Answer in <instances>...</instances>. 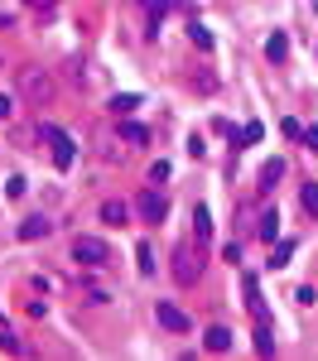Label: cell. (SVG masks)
<instances>
[{"instance_id":"cell-1","label":"cell","mask_w":318,"mask_h":361,"mask_svg":"<svg viewBox=\"0 0 318 361\" xmlns=\"http://www.w3.org/2000/svg\"><path fill=\"white\" fill-rule=\"evenodd\" d=\"M15 82H20V102H25V106H54L58 82H54L49 68H20Z\"/></svg>"},{"instance_id":"cell-2","label":"cell","mask_w":318,"mask_h":361,"mask_svg":"<svg viewBox=\"0 0 318 361\" xmlns=\"http://www.w3.org/2000/svg\"><path fill=\"white\" fill-rule=\"evenodd\" d=\"M202 260H207V255H202V241L198 246H193V241H178V246H173V279H178L183 289H193L202 279Z\"/></svg>"},{"instance_id":"cell-3","label":"cell","mask_w":318,"mask_h":361,"mask_svg":"<svg viewBox=\"0 0 318 361\" xmlns=\"http://www.w3.org/2000/svg\"><path fill=\"white\" fill-rule=\"evenodd\" d=\"M73 260L82 270H106L111 265V246L102 236H73Z\"/></svg>"},{"instance_id":"cell-4","label":"cell","mask_w":318,"mask_h":361,"mask_svg":"<svg viewBox=\"0 0 318 361\" xmlns=\"http://www.w3.org/2000/svg\"><path fill=\"white\" fill-rule=\"evenodd\" d=\"M39 135L54 145V164H58V169H73L78 149H73V135H68V130H58L54 121H39Z\"/></svg>"},{"instance_id":"cell-5","label":"cell","mask_w":318,"mask_h":361,"mask_svg":"<svg viewBox=\"0 0 318 361\" xmlns=\"http://www.w3.org/2000/svg\"><path fill=\"white\" fill-rule=\"evenodd\" d=\"M135 212H140L145 222H154V226H159L164 217H169V202H164V197L154 193V188H145V193L135 197Z\"/></svg>"},{"instance_id":"cell-6","label":"cell","mask_w":318,"mask_h":361,"mask_svg":"<svg viewBox=\"0 0 318 361\" xmlns=\"http://www.w3.org/2000/svg\"><path fill=\"white\" fill-rule=\"evenodd\" d=\"M154 318H159L169 333H188V328H193V323H188V313H183V308H173V304H154Z\"/></svg>"},{"instance_id":"cell-7","label":"cell","mask_w":318,"mask_h":361,"mask_svg":"<svg viewBox=\"0 0 318 361\" xmlns=\"http://www.w3.org/2000/svg\"><path fill=\"white\" fill-rule=\"evenodd\" d=\"M241 289H246V308H251V318L265 323V299H260V279L256 275H241Z\"/></svg>"},{"instance_id":"cell-8","label":"cell","mask_w":318,"mask_h":361,"mask_svg":"<svg viewBox=\"0 0 318 361\" xmlns=\"http://www.w3.org/2000/svg\"><path fill=\"white\" fill-rule=\"evenodd\" d=\"M49 231H54V222H49V217H25V222L15 226V236H20V241H44Z\"/></svg>"},{"instance_id":"cell-9","label":"cell","mask_w":318,"mask_h":361,"mask_svg":"<svg viewBox=\"0 0 318 361\" xmlns=\"http://www.w3.org/2000/svg\"><path fill=\"white\" fill-rule=\"evenodd\" d=\"M102 222L106 226H126L130 222V207H126L121 197H106V202H102Z\"/></svg>"},{"instance_id":"cell-10","label":"cell","mask_w":318,"mask_h":361,"mask_svg":"<svg viewBox=\"0 0 318 361\" xmlns=\"http://www.w3.org/2000/svg\"><path fill=\"white\" fill-rule=\"evenodd\" d=\"M202 347H207L212 357L231 352V328H207V333H202Z\"/></svg>"},{"instance_id":"cell-11","label":"cell","mask_w":318,"mask_h":361,"mask_svg":"<svg viewBox=\"0 0 318 361\" xmlns=\"http://www.w3.org/2000/svg\"><path fill=\"white\" fill-rule=\"evenodd\" d=\"M256 236L270 246V241H280V217L275 212H260V226H256Z\"/></svg>"},{"instance_id":"cell-12","label":"cell","mask_w":318,"mask_h":361,"mask_svg":"<svg viewBox=\"0 0 318 361\" xmlns=\"http://www.w3.org/2000/svg\"><path fill=\"white\" fill-rule=\"evenodd\" d=\"M285 54H289V39L285 34H270V39H265V58H270V63H285Z\"/></svg>"},{"instance_id":"cell-13","label":"cell","mask_w":318,"mask_h":361,"mask_svg":"<svg viewBox=\"0 0 318 361\" xmlns=\"http://www.w3.org/2000/svg\"><path fill=\"white\" fill-rule=\"evenodd\" d=\"M116 135L126 140V145H145V140H149V130H145V126H135V121H121V130H116Z\"/></svg>"},{"instance_id":"cell-14","label":"cell","mask_w":318,"mask_h":361,"mask_svg":"<svg viewBox=\"0 0 318 361\" xmlns=\"http://www.w3.org/2000/svg\"><path fill=\"white\" fill-rule=\"evenodd\" d=\"M280 173H285V159H270V164L260 169V188H265V193H270V188H275V178H280Z\"/></svg>"},{"instance_id":"cell-15","label":"cell","mask_w":318,"mask_h":361,"mask_svg":"<svg viewBox=\"0 0 318 361\" xmlns=\"http://www.w3.org/2000/svg\"><path fill=\"white\" fill-rule=\"evenodd\" d=\"M289 260H294V241H275V255H270V265H275V270H285Z\"/></svg>"},{"instance_id":"cell-16","label":"cell","mask_w":318,"mask_h":361,"mask_svg":"<svg viewBox=\"0 0 318 361\" xmlns=\"http://www.w3.org/2000/svg\"><path fill=\"white\" fill-rule=\"evenodd\" d=\"M256 352H260V357H270V352H275V337H270V323H256Z\"/></svg>"},{"instance_id":"cell-17","label":"cell","mask_w":318,"mask_h":361,"mask_svg":"<svg viewBox=\"0 0 318 361\" xmlns=\"http://www.w3.org/2000/svg\"><path fill=\"white\" fill-rule=\"evenodd\" d=\"M135 106H140V97H130V92H121V97H111V111H116V116H130Z\"/></svg>"},{"instance_id":"cell-18","label":"cell","mask_w":318,"mask_h":361,"mask_svg":"<svg viewBox=\"0 0 318 361\" xmlns=\"http://www.w3.org/2000/svg\"><path fill=\"white\" fill-rule=\"evenodd\" d=\"M135 260H140V275H154V250H149V241L135 246Z\"/></svg>"},{"instance_id":"cell-19","label":"cell","mask_w":318,"mask_h":361,"mask_svg":"<svg viewBox=\"0 0 318 361\" xmlns=\"http://www.w3.org/2000/svg\"><path fill=\"white\" fill-rule=\"evenodd\" d=\"M299 202H304V212H309V217H318V183H304Z\"/></svg>"},{"instance_id":"cell-20","label":"cell","mask_w":318,"mask_h":361,"mask_svg":"<svg viewBox=\"0 0 318 361\" xmlns=\"http://www.w3.org/2000/svg\"><path fill=\"white\" fill-rule=\"evenodd\" d=\"M193 222H198V241H207V236H212V212L198 207V212H193Z\"/></svg>"},{"instance_id":"cell-21","label":"cell","mask_w":318,"mask_h":361,"mask_svg":"<svg viewBox=\"0 0 318 361\" xmlns=\"http://www.w3.org/2000/svg\"><path fill=\"white\" fill-rule=\"evenodd\" d=\"M188 39H193L198 49H212V34H207V29H202V25H188Z\"/></svg>"},{"instance_id":"cell-22","label":"cell","mask_w":318,"mask_h":361,"mask_svg":"<svg viewBox=\"0 0 318 361\" xmlns=\"http://www.w3.org/2000/svg\"><path fill=\"white\" fill-rule=\"evenodd\" d=\"M294 299L309 308V304H318V289H314V284H299V289H294Z\"/></svg>"},{"instance_id":"cell-23","label":"cell","mask_w":318,"mask_h":361,"mask_svg":"<svg viewBox=\"0 0 318 361\" xmlns=\"http://www.w3.org/2000/svg\"><path fill=\"white\" fill-rule=\"evenodd\" d=\"M164 178H169V164H164V159H154V169H149V183H164Z\"/></svg>"},{"instance_id":"cell-24","label":"cell","mask_w":318,"mask_h":361,"mask_svg":"<svg viewBox=\"0 0 318 361\" xmlns=\"http://www.w3.org/2000/svg\"><path fill=\"white\" fill-rule=\"evenodd\" d=\"M0 347H5V352H20V337L10 333V328H5V333H0Z\"/></svg>"},{"instance_id":"cell-25","label":"cell","mask_w":318,"mask_h":361,"mask_svg":"<svg viewBox=\"0 0 318 361\" xmlns=\"http://www.w3.org/2000/svg\"><path fill=\"white\" fill-rule=\"evenodd\" d=\"M260 135H265V130H260L256 121H251V126H246V130H241V140H246V145H256V140H260Z\"/></svg>"},{"instance_id":"cell-26","label":"cell","mask_w":318,"mask_h":361,"mask_svg":"<svg viewBox=\"0 0 318 361\" xmlns=\"http://www.w3.org/2000/svg\"><path fill=\"white\" fill-rule=\"evenodd\" d=\"M10 116H15V102H10V97L0 92V121H10Z\"/></svg>"},{"instance_id":"cell-27","label":"cell","mask_w":318,"mask_h":361,"mask_svg":"<svg viewBox=\"0 0 318 361\" xmlns=\"http://www.w3.org/2000/svg\"><path fill=\"white\" fill-rule=\"evenodd\" d=\"M304 145H309V149H318V126H309V130H304Z\"/></svg>"},{"instance_id":"cell-28","label":"cell","mask_w":318,"mask_h":361,"mask_svg":"<svg viewBox=\"0 0 318 361\" xmlns=\"http://www.w3.org/2000/svg\"><path fill=\"white\" fill-rule=\"evenodd\" d=\"M0 68H5V63H0Z\"/></svg>"}]
</instances>
